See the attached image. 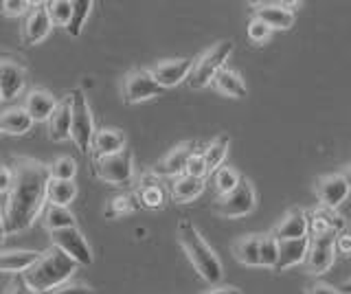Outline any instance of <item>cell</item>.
Returning <instances> with one entry per match:
<instances>
[{
  "label": "cell",
  "mask_w": 351,
  "mask_h": 294,
  "mask_svg": "<svg viewBox=\"0 0 351 294\" xmlns=\"http://www.w3.org/2000/svg\"><path fill=\"white\" fill-rule=\"evenodd\" d=\"M204 294H241V290L239 288H233V286H215V288H211V290L204 292Z\"/></svg>",
  "instance_id": "obj_46"
},
{
  "label": "cell",
  "mask_w": 351,
  "mask_h": 294,
  "mask_svg": "<svg viewBox=\"0 0 351 294\" xmlns=\"http://www.w3.org/2000/svg\"><path fill=\"white\" fill-rule=\"evenodd\" d=\"M255 204H257V195H255V189H252V184L248 182V178H239L237 187L230 189L224 195H219L213 204V209L222 217H241L255 209Z\"/></svg>",
  "instance_id": "obj_7"
},
{
  "label": "cell",
  "mask_w": 351,
  "mask_h": 294,
  "mask_svg": "<svg viewBox=\"0 0 351 294\" xmlns=\"http://www.w3.org/2000/svg\"><path fill=\"white\" fill-rule=\"evenodd\" d=\"M307 294H343V292L327 286V283H314V286L307 288Z\"/></svg>",
  "instance_id": "obj_45"
},
{
  "label": "cell",
  "mask_w": 351,
  "mask_h": 294,
  "mask_svg": "<svg viewBox=\"0 0 351 294\" xmlns=\"http://www.w3.org/2000/svg\"><path fill=\"white\" fill-rule=\"evenodd\" d=\"M93 7H95V3H90V0H75L73 3V16L69 20V25H66V34L71 38L82 36V29L86 25L88 16H90Z\"/></svg>",
  "instance_id": "obj_31"
},
{
  "label": "cell",
  "mask_w": 351,
  "mask_h": 294,
  "mask_svg": "<svg viewBox=\"0 0 351 294\" xmlns=\"http://www.w3.org/2000/svg\"><path fill=\"white\" fill-rule=\"evenodd\" d=\"M130 211H134V198H130V195H119V198L110 200V204L106 206V217H119Z\"/></svg>",
  "instance_id": "obj_37"
},
{
  "label": "cell",
  "mask_w": 351,
  "mask_h": 294,
  "mask_svg": "<svg viewBox=\"0 0 351 294\" xmlns=\"http://www.w3.org/2000/svg\"><path fill=\"white\" fill-rule=\"evenodd\" d=\"M305 235H307V213H303L301 209H292L272 231V237L277 239V242H283V239H299Z\"/></svg>",
  "instance_id": "obj_21"
},
{
  "label": "cell",
  "mask_w": 351,
  "mask_h": 294,
  "mask_svg": "<svg viewBox=\"0 0 351 294\" xmlns=\"http://www.w3.org/2000/svg\"><path fill=\"white\" fill-rule=\"evenodd\" d=\"M11 182H14V169L0 165V193H9Z\"/></svg>",
  "instance_id": "obj_44"
},
{
  "label": "cell",
  "mask_w": 351,
  "mask_h": 294,
  "mask_svg": "<svg viewBox=\"0 0 351 294\" xmlns=\"http://www.w3.org/2000/svg\"><path fill=\"white\" fill-rule=\"evenodd\" d=\"M47 12L51 18V25L66 29V25H69V20L73 16V3L71 0H51V3H47Z\"/></svg>",
  "instance_id": "obj_33"
},
{
  "label": "cell",
  "mask_w": 351,
  "mask_h": 294,
  "mask_svg": "<svg viewBox=\"0 0 351 294\" xmlns=\"http://www.w3.org/2000/svg\"><path fill=\"white\" fill-rule=\"evenodd\" d=\"M307 246H310V239H307V237L283 239V242H279V259H277V266H274V270L281 272L285 268H292L296 264H301V261H305Z\"/></svg>",
  "instance_id": "obj_20"
},
{
  "label": "cell",
  "mask_w": 351,
  "mask_h": 294,
  "mask_svg": "<svg viewBox=\"0 0 351 294\" xmlns=\"http://www.w3.org/2000/svg\"><path fill=\"white\" fill-rule=\"evenodd\" d=\"M5 294H38V292L29 286L22 275H14V277L9 279V283H7Z\"/></svg>",
  "instance_id": "obj_41"
},
{
  "label": "cell",
  "mask_w": 351,
  "mask_h": 294,
  "mask_svg": "<svg viewBox=\"0 0 351 294\" xmlns=\"http://www.w3.org/2000/svg\"><path fill=\"white\" fill-rule=\"evenodd\" d=\"M213 84H215V88L219 93L226 95V97H233V99H241V97L248 95L244 79H241L239 75L235 71H230V69L217 71V75L213 77Z\"/></svg>",
  "instance_id": "obj_26"
},
{
  "label": "cell",
  "mask_w": 351,
  "mask_h": 294,
  "mask_svg": "<svg viewBox=\"0 0 351 294\" xmlns=\"http://www.w3.org/2000/svg\"><path fill=\"white\" fill-rule=\"evenodd\" d=\"M191 69H193V60L178 58V60L158 62L149 73L160 88H173V86H178L180 82H184L186 77H189Z\"/></svg>",
  "instance_id": "obj_13"
},
{
  "label": "cell",
  "mask_w": 351,
  "mask_h": 294,
  "mask_svg": "<svg viewBox=\"0 0 351 294\" xmlns=\"http://www.w3.org/2000/svg\"><path fill=\"white\" fill-rule=\"evenodd\" d=\"M160 93H162V88L156 84V79L152 77V73L145 71V69L130 71L123 77V84H121L123 103H128V106L152 99V97H156Z\"/></svg>",
  "instance_id": "obj_9"
},
{
  "label": "cell",
  "mask_w": 351,
  "mask_h": 294,
  "mask_svg": "<svg viewBox=\"0 0 351 294\" xmlns=\"http://www.w3.org/2000/svg\"><path fill=\"white\" fill-rule=\"evenodd\" d=\"M38 257L40 253L36 250H7V253H0V272L22 275Z\"/></svg>",
  "instance_id": "obj_25"
},
{
  "label": "cell",
  "mask_w": 351,
  "mask_h": 294,
  "mask_svg": "<svg viewBox=\"0 0 351 294\" xmlns=\"http://www.w3.org/2000/svg\"><path fill=\"white\" fill-rule=\"evenodd\" d=\"M5 222H3V215H0V244H3V239H5Z\"/></svg>",
  "instance_id": "obj_49"
},
{
  "label": "cell",
  "mask_w": 351,
  "mask_h": 294,
  "mask_svg": "<svg viewBox=\"0 0 351 294\" xmlns=\"http://www.w3.org/2000/svg\"><path fill=\"white\" fill-rule=\"evenodd\" d=\"M230 53H233V42L230 40H222V42H217V45H213L208 51H204L202 56L193 62V69L189 73V77H186L191 88L200 90L204 86L211 84L217 71L224 69V62L228 60Z\"/></svg>",
  "instance_id": "obj_5"
},
{
  "label": "cell",
  "mask_w": 351,
  "mask_h": 294,
  "mask_svg": "<svg viewBox=\"0 0 351 294\" xmlns=\"http://www.w3.org/2000/svg\"><path fill=\"white\" fill-rule=\"evenodd\" d=\"M44 294H93V288L86 286V283H82V281H66V283H62V286L53 288Z\"/></svg>",
  "instance_id": "obj_39"
},
{
  "label": "cell",
  "mask_w": 351,
  "mask_h": 294,
  "mask_svg": "<svg viewBox=\"0 0 351 294\" xmlns=\"http://www.w3.org/2000/svg\"><path fill=\"white\" fill-rule=\"evenodd\" d=\"M345 228V222L340 220V215L334 213V209H316L312 213H307V231L312 235H323V233H329V231H343Z\"/></svg>",
  "instance_id": "obj_22"
},
{
  "label": "cell",
  "mask_w": 351,
  "mask_h": 294,
  "mask_svg": "<svg viewBox=\"0 0 351 294\" xmlns=\"http://www.w3.org/2000/svg\"><path fill=\"white\" fill-rule=\"evenodd\" d=\"M191 156H193V143H180L178 147H173L162 160H158L154 173H156V176H167V178L180 176L186 167V160H189Z\"/></svg>",
  "instance_id": "obj_18"
},
{
  "label": "cell",
  "mask_w": 351,
  "mask_h": 294,
  "mask_svg": "<svg viewBox=\"0 0 351 294\" xmlns=\"http://www.w3.org/2000/svg\"><path fill=\"white\" fill-rule=\"evenodd\" d=\"M206 165H204V156L197 154V151H193V156L186 160V167H184V176H191V178H200L204 180L206 176Z\"/></svg>",
  "instance_id": "obj_38"
},
{
  "label": "cell",
  "mask_w": 351,
  "mask_h": 294,
  "mask_svg": "<svg viewBox=\"0 0 351 294\" xmlns=\"http://www.w3.org/2000/svg\"><path fill=\"white\" fill-rule=\"evenodd\" d=\"M71 95V138L75 140V145L80 147L82 154H88L93 147L95 138V119L88 106L86 93L84 90H73Z\"/></svg>",
  "instance_id": "obj_4"
},
{
  "label": "cell",
  "mask_w": 351,
  "mask_h": 294,
  "mask_svg": "<svg viewBox=\"0 0 351 294\" xmlns=\"http://www.w3.org/2000/svg\"><path fill=\"white\" fill-rule=\"evenodd\" d=\"M95 176L108 184H130L134 176V156L130 149L95 158Z\"/></svg>",
  "instance_id": "obj_6"
},
{
  "label": "cell",
  "mask_w": 351,
  "mask_h": 294,
  "mask_svg": "<svg viewBox=\"0 0 351 294\" xmlns=\"http://www.w3.org/2000/svg\"><path fill=\"white\" fill-rule=\"evenodd\" d=\"M49 136L55 143H64L71 138V95L58 101V108L49 119Z\"/></svg>",
  "instance_id": "obj_17"
},
{
  "label": "cell",
  "mask_w": 351,
  "mask_h": 294,
  "mask_svg": "<svg viewBox=\"0 0 351 294\" xmlns=\"http://www.w3.org/2000/svg\"><path fill=\"white\" fill-rule=\"evenodd\" d=\"M27 82L25 66L14 60L0 56V93H3V101H11L22 93Z\"/></svg>",
  "instance_id": "obj_11"
},
{
  "label": "cell",
  "mask_w": 351,
  "mask_h": 294,
  "mask_svg": "<svg viewBox=\"0 0 351 294\" xmlns=\"http://www.w3.org/2000/svg\"><path fill=\"white\" fill-rule=\"evenodd\" d=\"M0 101H3V93H0Z\"/></svg>",
  "instance_id": "obj_50"
},
{
  "label": "cell",
  "mask_w": 351,
  "mask_h": 294,
  "mask_svg": "<svg viewBox=\"0 0 351 294\" xmlns=\"http://www.w3.org/2000/svg\"><path fill=\"white\" fill-rule=\"evenodd\" d=\"M178 239H180V246L184 248V253L193 264L197 275H200L206 283L215 286V283L222 279V261L217 259L211 246L204 242L200 231H197L189 220H180Z\"/></svg>",
  "instance_id": "obj_3"
},
{
  "label": "cell",
  "mask_w": 351,
  "mask_h": 294,
  "mask_svg": "<svg viewBox=\"0 0 351 294\" xmlns=\"http://www.w3.org/2000/svg\"><path fill=\"white\" fill-rule=\"evenodd\" d=\"M340 290H343V294H351V279H347L343 286H340Z\"/></svg>",
  "instance_id": "obj_48"
},
{
  "label": "cell",
  "mask_w": 351,
  "mask_h": 294,
  "mask_svg": "<svg viewBox=\"0 0 351 294\" xmlns=\"http://www.w3.org/2000/svg\"><path fill=\"white\" fill-rule=\"evenodd\" d=\"M241 176H237V171L235 169H230V167H219L215 173H213V182H215V189L219 195H224L228 193L230 189H235L237 187V182H239Z\"/></svg>",
  "instance_id": "obj_36"
},
{
  "label": "cell",
  "mask_w": 351,
  "mask_h": 294,
  "mask_svg": "<svg viewBox=\"0 0 351 294\" xmlns=\"http://www.w3.org/2000/svg\"><path fill=\"white\" fill-rule=\"evenodd\" d=\"M0 136H3V132H0Z\"/></svg>",
  "instance_id": "obj_51"
},
{
  "label": "cell",
  "mask_w": 351,
  "mask_h": 294,
  "mask_svg": "<svg viewBox=\"0 0 351 294\" xmlns=\"http://www.w3.org/2000/svg\"><path fill=\"white\" fill-rule=\"evenodd\" d=\"M31 117L22 110V108H9V110L0 112V132L11 136H22L31 132Z\"/></svg>",
  "instance_id": "obj_23"
},
{
  "label": "cell",
  "mask_w": 351,
  "mask_h": 294,
  "mask_svg": "<svg viewBox=\"0 0 351 294\" xmlns=\"http://www.w3.org/2000/svg\"><path fill=\"white\" fill-rule=\"evenodd\" d=\"M123 149H125V134L121 132L119 127H101L95 132V138H93L95 158L119 154V151H123Z\"/></svg>",
  "instance_id": "obj_19"
},
{
  "label": "cell",
  "mask_w": 351,
  "mask_h": 294,
  "mask_svg": "<svg viewBox=\"0 0 351 294\" xmlns=\"http://www.w3.org/2000/svg\"><path fill=\"white\" fill-rule=\"evenodd\" d=\"M77 195V184L75 180H49L47 187V202L58 204V206H69Z\"/></svg>",
  "instance_id": "obj_29"
},
{
  "label": "cell",
  "mask_w": 351,
  "mask_h": 294,
  "mask_svg": "<svg viewBox=\"0 0 351 294\" xmlns=\"http://www.w3.org/2000/svg\"><path fill=\"white\" fill-rule=\"evenodd\" d=\"M259 257H261V266L274 268L279 259V242L272 235H261V246H259Z\"/></svg>",
  "instance_id": "obj_35"
},
{
  "label": "cell",
  "mask_w": 351,
  "mask_h": 294,
  "mask_svg": "<svg viewBox=\"0 0 351 294\" xmlns=\"http://www.w3.org/2000/svg\"><path fill=\"white\" fill-rule=\"evenodd\" d=\"M51 242L55 248H60L64 255H69L77 266H90L93 264V250H90V246H88L84 233L77 226L53 231Z\"/></svg>",
  "instance_id": "obj_8"
},
{
  "label": "cell",
  "mask_w": 351,
  "mask_h": 294,
  "mask_svg": "<svg viewBox=\"0 0 351 294\" xmlns=\"http://www.w3.org/2000/svg\"><path fill=\"white\" fill-rule=\"evenodd\" d=\"M11 169H14V182L7 193L3 222L5 233L16 235L20 231H27L47 206L51 171L49 165L36 158H16Z\"/></svg>",
  "instance_id": "obj_1"
},
{
  "label": "cell",
  "mask_w": 351,
  "mask_h": 294,
  "mask_svg": "<svg viewBox=\"0 0 351 294\" xmlns=\"http://www.w3.org/2000/svg\"><path fill=\"white\" fill-rule=\"evenodd\" d=\"M138 200L143 206H147V209H160L165 204V191L158 187L154 178H145L143 180L141 191H138Z\"/></svg>",
  "instance_id": "obj_32"
},
{
  "label": "cell",
  "mask_w": 351,
  "mask_h": 294,
  "mask_svg": "<svg viewBox=\"0 0 351 294\" xmlns=\"http://www.w3.org/2000/svg\"><path fill=\"white\" fill-rule=\"evenodd\" d=\"M270 36V29L263 25V23H259V20H252V23L248 25V38L252 40V42H263Z\"/></svg>",
  "instance_id": "obj_42"
},
{
  "label": "cell",
  "mask_w": 351,
  "mask_h": 294,
  "mask_svg": "<svg viewBox=\"0 0 351 294\" xmlns=\"http://www.w3.org/2000/svg\"><path fill=\"white\" fill-rule=\"evenodd\" d=\"M336 250L343 255H351V231H347V228L336 233Z\"/></svg>",
  "instance_id": "obj_43"
},
{
  "label": "cell",
  "mask_w": 351,
  "mask_h": 294,
  "mask_svg": "<svg viewBox=\"0 0 351 294\" xmlns=\"http://www.w3.org/2000/svg\"><path fill=\"white\" fill-rule=\"evenodd\" d=\"M202 191H204V180H200V178H191V176H184V173L171 182V198H173L176 202H180V204L195 200Z\"/></svg>",
  "instance_id": "obj_28"
},
{
  "label": "cell",
  "mask_w": 351,
  "mask_h": 294,
  "mask_svg": "<svg viewBox=\"0 0 351 294\" xmlns=\"http://www.w3.org/2000/svg\"><path fill=\"white\" fill-rule=\"evenodd\" d=\"M75 270H77L75 261L69 255H64L60 248L53 246L40 253V257L22 272V277H25V281L38 294H44L69 281Z\"/></svg>",
  "instance_id": "obj_2"
},
{
  "label": "cell",
  "mask_w": 351,
  "mask_h": 294,
  "mask_svg": "<svg viewBox=\"0 0 351 294\" xmlns=\"http://www.w3.org/2000/svg\"><path fill=\"white\" fill-rule=\"evenodd\" d=\"M255 9V20L263 23L268 29H290L294 25V12L288 9V5L279 3H259L252 5Z\"/></svg>",
  "instance_id": "obj_16"
},
{
  "label": "cell",
  "mask_w": 351,
  "mask_h": 294,
  "mask_svg": "<svg viewBox=\"0 0 351 294\" xmlns=\"http://www.w3.org/2000/svg\"><path fill=\"white\" fill-rule=\"evenodd\" d=\"M49 171L55 180H73L77 176V162L71 156H58L49 165Z\"/></svg>",
  "instance_id": "obj_34"
},
{
  "label": "cell",
  "mask_w": 351,
  "mask_h": 294,
  "mask_svg": "<svg viewBox=\"0 0 351 294\" xmlns=\"http://www.w3.org/2000/svg\"><path fill=\"white\" fill-rule=\"evenodd\" d=\"M228 145H230V138H228L226 134L217 136V138L213 140V143H208V145H206V149L202 151L206 171H217V169H219V165H222V160L226 158Z\"/></svg>",
  "instance_id": "obj_30"
},
{
  "label": "cell",
  "mask_w": 351,
  "mask_h": 294,
  "mask_svg": "<svg viewBox=\"0 0 351 294\" xmlns=\"http://www.w3.org/2000/svg\"><path fill=\"white\" fill-rule=\"evenodd\" d=\"M55 108H58V97H55L51 90L33 88L27 93L22 110L31 117L33 123H40V121H49L51 114L55 112Z\"/></svg>",
  "instance_id": "obj_15"
},
{
  "label": "cell",
  "mask_w": 351,
  "mask_h": 294,
  "mask_svg": "<svg viewBox=\"0 0 351 294\" xmlns=\"http://www.w3.org/2000/svg\"><path fill=\"white\" fill-rule=\"evenodd\" d=\"M340 176H343V178H345V182H347V187L351 189V165H349V167H345V171H343V173H340Z\"/></svg>",
  "instance_id": "obj_47"
},
{
  "label": "cell",
  "mask_w": 351,
  "mask_h": 294,
  "mask_svg": "<svg viewBox=\"0 0 351 294\" xmlns=\"http://www.w3.org/2000/svg\"><path fill=\"white\" fill-rule=\"evenodd\" d=\"M51 18L47 12V3H33L29 9V14L25 18V25H22V42L27 47L38 45L40 40H44L51 31Z\"/></svg>",
  "instance_id": "obj_12"
},
{
  "label": "cell",
  "mask_w": 351,
  "mask_h": 294,
  "mask_svg": "<svg viewBox=\"0 0 351 294\" xmlns=\"http://www.w3.org/2000/svg\"><path fill=\"white\" fill-rule=\"evenodd\" d=\"M336 253V231H329L323 235H312L310 246L305 255V268L310 275H323V272L334 264Z\"/></svg>",
  "instance_id": "obj_10"
},
{
  "label": "cell",
  "mask_w": 351,
  "mask_h": 294,
  "mask_svg": "<svg viewBox=\"0 0 351 294\" xmlns=\"http://www.w3.org/2000/svg\"><path fill=\"white\" fill-rule=\"evenodd\" d=\"M314 193L321 206L325 209H336L340 202H345L349 195V187L345 178L340 173H329V176H321L314 184Z\"/></svg>",
  "instance_id": "obj_14"
},
{
  "label": "cell",
  "mask_w": 351,
  "mask_h": 294,
  "mask_svg": "<svg viewBox=\"0 0 351 294\" xmlns=\"http://www.w3.org/2000/svg\"><path fill=\"white\" fill-rule=\"evenodd\" d=\"M0 7H3L5 16H22V14H29L33 3H29V0H5Z\"/></svg>",
  "instance_id": "obj_40"
},
{
  "label": "cell",
  "mask_w": 351,
  "mask_h": 294,
  "mask_svg": "<svg viewBox=\"0 0 351 294\" xmlns=\"http://www.w3.org/2000/svg\"><path fill=\"white\" fill-rule=\"evenodd\" d=\"M42 224L49 228V233L53 231H60V228H71V226H77L75 222V215L69 206H58V204H49L44 206L42 211Z\"/></svg>",
  "instance_id": "obj_27"
},
{
  "label": "cell",
  "mask_w": 351,
  "mask_h": 294,
  "mask_svg": "<svg viewBox=\"0 0 351 294\" xmlns=\"http://www.w3.org/2000/svg\"><path fill=\"white\" fill-rule=\"evenodd\" d=\"M259 246H261V235H246L233 242V255L239 264L244 266H261V257H259Z\"/></svg>",
  "instance_id": "obj_24"
}]
</instances>
